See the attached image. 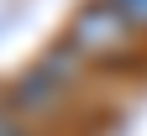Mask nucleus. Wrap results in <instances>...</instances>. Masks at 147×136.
Here are the masks:
<instances>
[{"mask_svg":"<svg viewBox=\"0 0 147 136\" xmlns=\"http://www.w3.org/2000/svg\"><path fill=\"white\" fill-rule=\"evenodd\" d=\"M74 58H79V52H74L68 42H63V47H53L47 58H37L21 79H16V89H11V100H5V105H11L16 115H42V110L63 94V84L74 79Z\"/></svg>","mask_w":147,"mask_h":136,"instance_id":"1","label":"nucleus"},{"mask_svg":"<svg viewBox=\"0 0 147 136\" xmlns=\"http://www.w3.org/2000/svg\"><path fill=\"white\" fill-rule=\"evenodd\" d=\"M126 37H131V21H126L110 0H89V5L74 16V26H68V47L79 58H105V52H116Z\"/></svg>","mask_w":147,"mask_h":136,"instance_id":"2","label":"nucleus"},{"mask_svg":"<svg viewBox=\"0 0 147 136\" xmlns=\"http://www.w3.org/2000/svg\"><path fill=\"white\" fill-rule=\"evenodd\" d=\"M126 21H131V31H147V0H110Z\"/></svg>","mask_w":147,"mask_h":136,"instance_id":"3","label":"nucleus"},{"mask_svg":"<svg viewBox=\"0 0 147 136\" xmlns=\"http://www.w3.org/2000/svg\"><path fill=\"white\" fill-rule=\"evenodd\" d=\"M0 136H26L21 131V115H16L11 105H0Z\"/></svg>","mask_w":147,"mask_h":136,"instance_id":"4","label":"nucleus"}]
</instances>
